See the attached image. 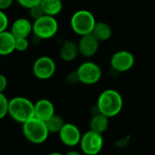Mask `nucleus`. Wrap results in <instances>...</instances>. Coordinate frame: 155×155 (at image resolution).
Returning a JSON list of instances; mask_svg holds the SVG:
<instances>
[{
    "label": "nucleus",
    "instance_id": "nucleus-1",
    "mask_svg": "<svg viewBox=\"0 0 155 155\" xmlns=\"http://www.w3.org/2000/svg\"><path fill=\"white\" fill-rule=\"evenodd\" d=\"M122 107V96L114 89H107L103 91L100 94L96 104L97 110L109 118L117 116L121 111Z\"/></svg>",
    "mask_w": 155,
    "mask_h": 155
},
{
    "label": "nucleus",
    "instance_id": "nucleus-2",
    "mask_svg": "<svg viewBox=\"0 0 155 155\" xmlns=\"http://www.w3.org/2000/svg\"><path fill=\"white\" fill-rule=\"evenodd\" d=\"M8 115L17 122L23 124L35 117V105L28 98L17 96L9 100Z\"/></svg>",
    "mask_w": 155,
    "mask_h": 155
},
{
    "label": "nucleus",
    "instance_id": "nucleus-3",
    "mask_svg": "<svg viewBox=\"0 0 155 155\" xmlns=\"http://www.w3.org/2000/svg\"><path fill=\"white\" fill-rule=\"evenodd\" d=\"M22 131L25 138L33 144L44 143L49 135L46 122L42 120L33 117L22 124Z\"/></svg>",
    "mask_w": 155,
    "mask_h": 155
},
{
    "label": "nucleus",
    "instance_id": "nucleus-4",
    "mask_svg": "<svg viewBox=\"0 0 155 155\" xmlns=\"http://www.w3.org/2000/svg\"><path fill=\"white\" fill-rule=\"evenodd\" d=\"M94 15L87 9L76 11L70 18V28L74 33L79 36L91 34L96 24Z\"/></svg>",
    "mask_w": 155,
    "mask_h": 155
},
{
    "label": "nucleus",
    "instance_id": "nucleus-5",
    "mask_svg": "<svg viewBox=\"0 0 155 155\" xmlns=\"http://www.w3.org/2000/svg\"><path fill=\"white\" fill-rule=\"evenodd\" d=\"M58 30V23L55 17L44 15L33 23V33L39 39L52 38Z\"/></svg>",
    "mask_w": 155,
    "mask_h": 155
},
{
    "label": "nucleus",
    "instance_id": "nucleus-6",
    "mask_svg": "<svg viewBox=\"0 0 155 155\" xmlns=\"http://www.w3.org/2000/svg\"><path fill=\"white\" fill-rule=\"evenodd\" d=\"M76 70L79 75L81 83L85 85H94L101 81L102 77L101 67L93 61L81 63Z\"/></svg>",
    "mask_w": 155,
    "mask_h": 155
},
{
    "label": "nucleus",
    "instance_id": "nucleus-7",
    "mask_svg": "<svg viewBox=\"0 0 155 155\" xmlns=\"http://www.w3.org/2000/svg\"><path fill=\"white\" fill-rule=\"evenodd\" d=\"M80 145L85 155H98L104 145L103 136L101 133L89 130L82 134Z\"/></svg>",
    "mask_w": 155,
    "mask_h": 155
},
{
    "label": "nucleus",
    "instance_id": "nucleus-8",
    "mask_svg": "<svg viewBox=\"0 0 155 155\" xmlns=\"http://www.w3.org/2000/svg\"><path fill=\"white\" fill-rule=\"evenodd\" d=\"M56 68L57 66L52 58L48 56H41L34 61L32 72L37 79L46 81L54 76Z\"/></svg>",
    "mask_w": 155,
    "mask_h": 155
},
{
    "label": "nucleus",
    "instance_id": "nucleus-9",
    "mask_svg": "<svg viewBox=\"0 0 155 155\" xmlns=\"http://www.w3.org/2000/svg\"><path fill=\"white\" fill-rule=\"evenodd\" d=\"M135 63L133 54L128 50H119L110 58V66L115 71L121 73L132 68Z\"/></svg>",
    "mask_w": 155,
    "mask_h": 155
},
{
    "label": "nucleus",
    "instance_id": "nucleus-10",
    "mask_svg": "<svg viewBox=\"0 0 155 155\" xmlns=\"http://www.w3.org/2000/svg\"><path fill=\"white\" fill-rule=\"evenodd\" d=\"M58 136L64 145L68 147H74L80 144L82 134L75 124L67 122L58 132Z\"/></svg>",
    "mask_w": 155,
    "mask_h": 155
},
{
    "label": "nucleus",
    "instance_id": "nucleus-11",
    "mask_svg": "<svg viewBox=\"0 0 155 155\" xmlns=\"http://www.w3.org/2000/svg\"><path fill=\"white\" fill-rule=\"evenodd\" d=\"M78 46L81 56L84 58H91L98 52L100 41L92 34H88L81 37Z\"/></svg>",
    "mask_w": 155,
    "mask_h": 155
},
{
    "label": "nucleus",
    "instance_id": "nucleus-12",
    "mask_svg": "<svg viewBox=\"0 0 155 155\" xmlns=\"http://www.w3.org/2000/svg\"><path fill=\"white\" fill-rule=\"evenodd\" d=\"M10 31L16 38H28L33 33V23L26 18H19L12 23Z\"/></svg>",
    "mask_w": 155,
    "mask_h": 155
},
{
    "label": "nucleus",
    "instance_id": "nucleus-13",
    "mask_svg": "<svg viewBox=\"0 0 155 155\" xmlns=\"http://www.w3.org/2000/svg\"><path fill=\"white\" fill-rule=\"evenodd\" d=\"M35 117L44 121L48 120L55 114V107L52 101L48 99H40L34 103Z\"/></svg>",
    "mask_w": 155,
    "mask_h": 155
},
{
    "label": "nucleus",
    "instance_id": "nucleus-14",
    "mask_svg": "<svg viewBox=\"0 0 155 155\" xmlns=\"http://www.w3.org/2000/svg\"><path fill=\"white\" fill-rule=\"evenodd\" d=\"M16 38L11 31L5 30L0 32V56L6 57L12 54L15 49Z\"/></svg>",
    "mask_w": 155,
    "mask_h": 155
},
{
    "label": "nucleus",
    "instance_id": "nucleus-15",
    "mask_svg": "<svg viewBox=\"0 0 155 155\" xmlns=\"http://www.w3.org/2000/svg\"><path fill=\"white\" fill-rule=\"evenodd\" d=\"M80 55V49L78 43L72 40H66L59 50V56L65 62H71Z\"/></svg>",
    "mask_w": 155,
    "mask_h": 155
},
{
    "label": "nucleus",
    "instance_id": "nucleus-16",
    "mask_svg": "<svg viewBox=\"0 0 155 155\" xmlns=\"http://www.w3.org/2000/svg\"><path fill=\"white\" fill-rule=\"evenodd\" d=\"M109 125H110V118L99 112L98 110L97 113H95L90 120V130L101 134H103L108 130Z\"/></svg>",
    "mask_w": 155,
    "mask_h": 155
},
{
    "label": "nucleus",
    "instance_id": "nucleus-17",
    "mask_svg": "<svg viewBox=\"0 0 155 155\" xmlns=\"http://www.w3.org/2000/svg\"><path fill=\"white\" fill-rule=\"evenodd\" d=\"M91 34L100 41L104 42L109 40L112 36V28L111 27L103 21H97Z\"/></svg>",
    "mask_w": 155,
    "mask_h": 155
},
{
    "label": "nucleus",
    "instance_id": "nucleus-18",
    "mask_svg": "<svg viewBox=\"0 0 155 155\" xmlns=\"http://www.w3.org/2000/svg\"><path fill=\"white\" fill-rule=\"evenodd\" d=\"M40 6L45 15L56 17L63 9L62 0H42Z\"/></svg>",
    "mask_w": 155,
    "mask_h": 155
},
{
    "label": "nucleus",
    "instance_id": "nucleus-19",
    "mask_svg": "<svg viewBox=\"0 0 155 155\" xmlns=\"http://www.w3.org/2000/svg\"><path fill=\"white\" fill-rule=\"evenodd\" d=\"M45 122L49 133H58L62 129V127L64 126V124L66 123L64 119L56 113Z\"/></svg>",
    "mask_w": 155,
    "mask_h": 155
},
{
    "label": "nucleus",
    "instance_id": "nucleus-20",
    "mask_svg": "<svg viewBox=\"0 0 155 155\" xmlns=\"http://www.w3.org/2000/svg\"><path fill=\"white\" fill-rule=\"evenodd\" d=\"M8 105L9 100L4 94V92H0V120L8 115Z\"/></svg>",
    "mask_w": 155,
    "mask_h": 155
},
{
    "label": "nucleus",
    "instance_id": "nucleus-21",
    "mask_svg": "<svg viewBox=\"0 0 155 155\" xmlns=\"http://www.w3.org/2000/svg\"><path fill=\"white\" fill-rule=\"evenodd\" d=\"M29 47V41L28 38H16L15 43V49L18 52H24L26 51Z\"/></svg>",
    "mask_w": 155,
    "mask_h": 155
},
{
    "label": "nucleus",
    "instance_id": "nucleus-22",
    "mask_svg": "<svg viewBox=\"0 0 155 155\" xmlns=\"http://www.w3.org/2000/svg\"><path fill=\"white\" fill-rule=\"evenodd\" d=\"M28 10H29V16H30V18L32 19H34V21L37 20V19H38V18H40L41 17H43L45 15V13H44V11H43V9H42V8H41L40 5L35 6V7L31 8Z\"/></svg>",
    "mask_w": 155,
    "mask_h": 155
},
{
    "label": "nucleus",
    "instance_id": "nucleus-23",
    "mask_svg": "<svg viewBox=\"0 0 155 155\" xmlns=\"http://www.w3.org/2000/svg\"><path fill=\"white\" fill-rule=\"evenodd\" d=\"M18 3L24 8L30 9L31 8L40 5L42 0H17Z\"/></svg>",
    "mask_w": 155,
    "mask_h": 155
},
{
    "label": "nucleus",
    "instance_id": "nucleus-24",
    "mask_svg": "<svg viewBox=\"0 0 155 155\" xmlns=\"http://www.w3.org/2000/svg\"><path fill=\"white\" fill-rule=\"evenodd\" d=\"M9 24V19L4 10L0 9V32H3L8 29Z\"/></svg>",
    "mask_w": 155,
    "mask_h": 155
},
{
    "label": "nucleus",
    "instance_id": "nucleus-25",
    "mask_svg": "<svg viewBox=\"0 0 155 155\" xmlns=\"http://www.w3.org/2000/svg\"><path fill=\"white\" fill-rule=\"evenodd\" d=\"M66 81L68 83V84H71V85H75L77 83L81 82L80 81V78H79V75H78V72L77 70L75 71H70L67 77H66Z\"/></svg>",
    "mask_w": 155,
    "mask_h": 155
},
{
    "label": "nucleus",
    "instance_id": "nucleus-26",
    "mask_svg": "<svg viewBox=\"0 0 155 155\" xmlns=\"http://www.w3.org/2000/svg\"><path fill=\"white\" fill-rule=\"evenodd\" d=\"M8 84V81L7 77L4 74L0 73V92H4L7 90Z\"/></svg>",
    "mask_w": 155,
    "mask_h": 155
},
{
    "label": "nucleus",
    "instance_id": "nucleus-27",
    "mask_svg": "<svg viewBox=\"0 0 155 155\" xmlns=\"http://www.w3.org/2000/svg\"><path fill=\"white\" fill-rule=\"evenodd\" d=\"M14 3V0H0V9L7 10Z\"/></svg>",
    "mask_w": 155,
    "mask_h": 155
},
{
    "label": "nucleus",
    "instance_id": "nucleus-28",
    "mask_svg": "<svg viewBox=\"0 0 155 155\" xmlns=\"http://www.w3.org/2000/svg\"><path fill=\"white\" fill-rule=\"evenodd\" d=\"M65 155H82V154L79 151H77V150H69Z\"/></svg>",
    "mask_w": 155,
    "mask_h": 155
},
{
    "label": "nucleus",
    "instance_id": "nucleus-29",
    "mask_svg": "<svg viewBox=\"0 0 155 155\" xmlns=\"http://www.w3.org/2000/svg\"><path fill=\"white\" fill-rule=\"evenodd\" d=\"M48 155H65V154H62V153H59V152L54 151V152H50V153H48Z\"/></svg>",
    "mask_w": 155,
    "mask_h": 155
}]
</instances>
